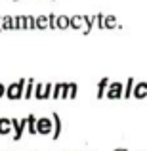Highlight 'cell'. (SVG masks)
Masks as SVG:
<instances>
[{
	"label": "cell",
	"mask_w": 147,
	"mask_h": 151,
	"mask_svg": "<svg viewBox=\"0 0 147 151\" xmlns=\"http://www.w3.org/2000/svg\"><path fill=\"white\" fill-rule=\"evenodd\" d=\"M0 31H2V27H0Z\"/></svg>",
	"instance_id": "obj_8"
},
{
	"label": "cell",
	"mask_w": 147,
	"mask_h": 151,
	"mask_svg": "<svg viewBox=\"0 0 147 151\" xmlns=\"http://www.w3.org/2000/svg\"><path fill=\"white\" fill-rule=\"evenodd\" d=\"M11 126H14L15 128V140H19V138H21V134H23V126H25V121H15V119H11Z\"/></svg>",
	"instance_id": "obj_3"
},
{
	"label": "cell",
	"mask_w": 147,
	"mask_h": 151,
	"mask_svg": "<svg viewBox=\"0 0 147 151\" xmlns=\"http://www.w3.org/2000/svg\"><path fill=\"white\" fill-rule=\"evenodd\" d=\"M23 84H25V81H19V82L10 84L6 88V96L10 98V100H19V98H23Z\"/></svg>",
	"instance_id": "obj_1"
},
{
	"label": "cell",
	"mask_w": 147,
	"mask_h": 151,
	"mask_svg": "<svg viewBox=\"0 0 147 151\" xmlns=\"http://www.w3.org/2000/svg\"><path fill=\"white\" fill-rule=\"evenodd\" d=\"M11 130V119H0V134L6 136Z\"/></svg>",
	"instance_id": "obj_2"
},
{
	"label": "cell",
	"mask_w": 147,
	"mask_h": 151,
	"mask_svg": "<svg viewBox=\"0 0 147 151\" xmlns=\"http://www.w3.org/2000/svg\"><path fill=\"white\" fill-rule=\"evenodd\" d=\"M4 94H6V86H4V84H2V82H0V98H2V96H4Z\"/></svg>",
	"instance_id": "obj_7"
},
{
	"label": "cell",
	"mask_w": 147,
	"mask_h": 151,
	"mask_svg": "<svg viewBox=\"0 0 147 151\" xmlns=\"http://www.w3.org/2000/svg\"><path fill=\"white\" fill-rule=\"evenodd\" d=\"M0 27H2V29H14V21H11L10 15L2 17V21H0Z\"/></svg>",
	"instance_id": "obj_5"
},
{
	"label": "cell",
	"mask_w": 147,
	"mask_h": 151,
	"mask_svg": "<svg viewBox=\"0 0 147 151\" xmlns=\"http://www.w3.org/2000/svg\"><path fill=\"white\" fill-rule=\"evenodd\" d=\"M0 21H2V19H0Z\"/></svg>",
	"instance_id": "obj_9"
},
{
	"label": "cell",
	"mask_w": 147,
	"mask_h": 151,
	"mask_svg": "<svg viewBox=\"0 0 147 151\" xmlns=\"http://www.w3.org/2000/svg\"><path fill=\"white\" fill-rule=\"evenodd\" d=\"M37 130H38V132H42V134L50 132V121H48V119H40V122H38Z\"/></svg>",
	"instance_id": "obj_4"
},
{
	"label": "cell",
	"mask_w": 147,
	"mask_h": 151,
	"mask_svg": "<svg viewBox=\"0 0 147 151\" xmlns=\"http://www.w3.org/2000/svg\"><path fill=\"white\" fill-rule=\"evenodd\" d=\"M118 90H120V84H113V86H111V90H109V96L111 98H117L118 94H120Z\"/></svg>",
	"instance_id": "obj_6"
}]
</instances>
